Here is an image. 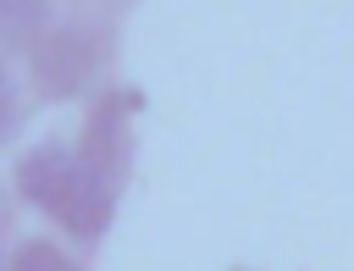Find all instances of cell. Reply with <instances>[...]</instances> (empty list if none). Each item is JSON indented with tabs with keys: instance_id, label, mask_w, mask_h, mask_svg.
<instances>
[{
	"instance_id": "6da1fadb",
	"label": "cell",
	"mask_w": 354,
	"mask_h": 271,
	"mask_svg": "<svg viewBox=\"0 0 354 271\" xmlns=\"http://www.w3.org/2000/svg\"><path fill=\"white\" fill-rule=\"evenodd\" d=\"M138 111V94H105L83 127L77 144L66 138H39L17 160V188L33 199L44 216H55L66 232L94 238L116 216V188L127 171V116Z\"/></svg>"
},
{
	"instance_id": "7a4b0ae2",
	"label": "cell",
	"mask_w": 354,
	"mask_h": 271,
	"mask_svg": "<svg viewBox=\"0 0 354 271\" xmlns=\"http://www.w3.org/2000/svg\"><path fill=\"white\" fill-rule=\"evenodd\" d=\"M94 66H100V33H88V28H55V33H44L39 44H33V83H39V94H50V100H66V94H77L88 77H94Z\"/></svg>"
},
{
	"instance_id": "3957f363",
	"label": "cell",
	"mask_w": 354,
	"mask_h": 271,
	"mask_svg": "<svg viewBox=\"0 0 354 271\" xmlns=\"http://www.w3.org/2000/svg\"><path fill=\"white\" fill-rule=\"evenodd\" d=\"M44 11H50V0H0V44H6V50L33 44Z\"/></svg>"
},
{
	"instance_id": "277c9868",
	"label": "cell",
	"mask_w": 354,
	"mask_h": 271,
	"mask_svg": "<svg viewBox=\"0 0 354 271\" xmlns=\"http://www.w3.org/2000/svg\"><path fill=\"white\" fill-rule=\"evenodd\" d=\"M6 271H77V260H66L55 243H44V238H39V243H22V249L11 254V265H6Z\"/></svg>"
},
{
	"instance_id": "5b68a950",
	"label": "cell",
	"mask_w": 354,
	"mask_h": 271,
	"mask_svg": "<svg viewBox=\"0 0 354 271\" xmlns=\"http://www.w3.org/2000/svg\"><path fill=\"white\" fill-rule=\"evenodd\" d=\"M11 127H17V83L0 66V138H11Z\"/></svg>"
}]
</instances>
